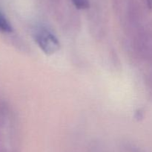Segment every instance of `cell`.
Listing matches in <instances>:
<instances>
[{
	"mask_svg": "<svg viewBox=\"0 0 152 152\" xmlns=\"http://www.w3.org/2000/svg\"><path fill=\"white\" fill-rule=\"evenodd\" d=\"M35 41L39 47L46 55H52L59 51L60 44L59 40L45 28H40L35 34Z\"/></svg>",
	"mask_w": 152,
	"mask_h": 152,
	"instance_id": "1",
	"label": "cell"
},
{
	"mask_svg": "<svg viewBox=\"0 0 152 152\" xmlns=\"http://www.w3.org/2000/svg\"><path fill=\"white\" fill-rule=\"evenodd\" d=\"M12 31V26L4 14L0 11V32L10 33Z\"/></svg>",
	"mask_w": 152,
	"mask_h": 152,
	"instance_id": "2",
	"label": "cell"
},
{
	"mask_svg": "<svg viewBox=\"0 0 152 152\" xmlns=\"http://www.w3.org/2000/svg\"><path fill=\"white\" fill-rule=\"evenodd\" d=\"M76 7L79 9H86L89 7L88 0H72Z\"/></svg>",
	"mask_w": 152,
	"mask_h": 152,
	"instance_id": "3",
	"label": "cell"
},
{
	"mask_svg": "<svg viewBox=\"0 0 152 152\" xmlns=\"http://www.w3.org/2000/svg\"><path fill=\"white\" fill-rule=\"evenodd\" d=\"M147 4H148L149 8H152V0H146Z\"/></svg>",
	"mask_w": 152,
	"mask_h": 152,
	"instance_id": "4",
	"label": "cell"
}]
</instances>
